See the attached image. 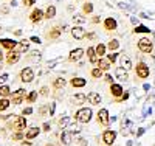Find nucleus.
<instances>
[{
    "mask_svg": "<svg viewBox=\"0 0 155 146\" xmlns=\"http://www.w3.org/2000/svg\"><path fill=\"white\" fill-rule=\"evenodd\" d=\"M0 30H2V26H0Z\"/></svg>",
    "mask_w": 155,
    "mask_h": 146,
    "instance_id": "obj_52",
    "label": "nucleus"
},
{
    "mask_svg": "<svg viewBox=\"0 0 155 146\" xmlns=\"http://www.w3.org/2000/svg\"><path fill=\"white\" fill-rule=\"evenodd\" d=\"M36 98H37V92H36V90H33L31 93L27 97V101H28V103H34V101H36Z\"/></svg>",
    "mask_w": 155,
    "mask_h": 146,
    "instance_id": "obj_37",
    "label": "nucleus"
},
{
    "mask_svg": "<svg viewBox=\"0 0 155 146\" xmlns=\"http://www.w3.org/2000/svg\"><path fill=\"white\" fill-rule=\"evenodd\" d=\"M68 124H70V117H64V118H61V120H59V126H61V129H65Z\"/></svg>",
    "mask_w": 155,
    "mask_h": 146,
    "instance_id": "obj_31",
    "label": "nucleus"
},
{
    "mask_svg": "<svg viewBox=\"0 0 155 146\" xmlns=\"http://www.w3.org/2000/svg\"><path fill=\"white\" fill-rule=\"evenodd\" d=\"M115 138H116V132H115V131H112V129L104 131V134H102V140H104V143H106V144H113Z\"/></svg>",
    "mask_w": 155,
    "mask_h": 146,
    "instance_id": "obj_5",
    "label": "nucleus"
},
{
    "mask_svg": "<svg viewBox=\"0 0 155 146\" xmlns=\"http://www.w3.org/2000/svg\"><path fill=\"white\" fill-rule=\"evenodd\" d=\"M110 92H112V95L116 97V98H121L124 95V89L120 84H112L110 86Z\"/></svg>",
    "mask_w": 155,
    "mask_h": 146,
    "instance_id": "obj_11",
    "label": "nucleus"
},
{
    "mask_svg": "<svg viewBox=\"0 0 155 146\" xmlns=\"http://www.w3.org/2000/svg\"><path fill=\"white\" fill-rule=\"evenodd\" d=\"M0 44L3 45V48H6V50H9V51H12V50L16 48V45H17V42L12 41V39H2V41H0Z\"/></svg>",
    "mask_w": 155,
    "mask_h": 146,
    "instance_id": "obj_13",
    "label": "nucleus"
},
{
    "mask_svg": "<svg viewBox=\"0 0 155 146\" xmlns=\"http://www.w3.org/2000/svg\"><path fill=\"white\" fill-rule=\"evenodd\" d=\"M47 146H53V144H47Z\"/></svg>",
    "mask_w": 155,
    "mask_h": 146,
    "instance_id": "obj_50",
    "label": "nucleus"
},
{
    "mask_svg": "<svg viewBox=\"0 0 155 146\" xmlns=\"http://www.w3.org/2000/svg\"><path fill=\"white\" fill-rule=\"evenodd\" d=\"M137 75H138V78H141V79L147 78V76H149V65H146L144 62H140V64L137 65Z\"/></svg>",
    "mask_w": 155,
    "mask_h": 146,
    "instance_id": "obj_4",
    "label": "nucleus"
},
{
    "mask_svg": "<svg viewBox=\"0 0 155 146\" xmlns=\"http://www.w3.org/2000/svg\"><path fill=\"white\" fill-rule=\"evenodd\" d=\"M44 17H45V12H44L42 9H39V8L33 9L31 16H30V19H31V22H33V23H37V22H41V20L44 19Z\"/></svg>",
    "mask_w": 155,
    "mask_h": 146,
    "instance_id": "obj_6",
    "label": "nucleus"
},
{
    "mask_svg": "<svg viewBox=\"0 0 155 146\" xmlns=\"http://www.w3.org/2000/svg\"><path fill=\"white\" fill-rule=\"evenodd\" d=\"M87 55H88V59H90V62L92 64H98V55H96V50L93 48V47H90V48H87Z\"/></svg>",
    "mask_w": 155,
    "mask_h": 146,
    "instance_id": "obj_16",
    "label": "nucleus"
},
{
    "mask_svg": "<svg viewBox=\"0 0 155 146\" xmlns=\"http://www.w3.org/2000/svg\"><path fill=\"white\" fill-rule=\"evenodd\" d=\"M6 79H8V75L5 73V75H2V76H0V83H5Z\"/></svg>",
    "mask_w": 155,
    "mask_h": 146,
    "instance_id": "obj_46",
    "label": "nucleus"
},
{
    "mask_svg": "<svg viewBox=\"0 0 155 146\" xmlns=\"http://www.w3.org/2000/svg\"><path fill=\"white\" fill-rule=\"evenodd\" d=\"M9 104H11V101H9V100H6V98L0 100V110H6V109L9 107Z\"/></svg>",
    "mask_w": 155,
    "mask_h": 146,
    "instance_id": "obj_32",
    "label": "nucleus"
},
{
    "mask_svg": "<svg viewBox=\"0 0 155 146\" xmlns=\"http://www.w3.org/2000/svg\"><path fill=\"white\" fill-rule=\"evenodd\" d=\"M115 76L118 78V79H121V81H127V78H129L127 70L124 67H118V69H116L115 70Z\"/></svg>",
    "mask_w": 155,
    "mask_h": 146,
    "instance_id": "obj_15",
    "label": "nucleus"
},
{
    "mask_svg": "<svg viewBox=\"0 0 155 146\" xmlns=\"http://www.w3.org/2000/svg\"><path fill=\"white\" fill-rule=\"evenodd\" d=\"M120 65H121V67H124L126 70L132 69V61H130V58L126 56V55H121V56H120Z\"/></svg>",
    "mask_w": 155,
    "mask_h": 146,
    "instance_id": "obj_14",
    "label": "nucleus"
},
{
    "mask_svg": "<svg viewBox=\"0 0 155 146\" xmlns=\"http://www.w3.org/2000/svg\"><path fill=\"white\" fill-rule=\"evenodd\" d=\"M110 62H113L115 59H116V53H110V55H109V58H107Z\"/></svg>",
    "mask_w": 155,
    "mask_h": 146,
    "instance_id": "obj_41",
    "label": "nucleus"
},
{
    "mask_svg": "<svg viewBox=\"0 0 155 146\" xmlns=\"http://www.w3.org/2000/svg\"><path fill=\"white\" fill-rule=\"evenodd\" d=\"M71 36L76 39V41H81V39H84L87 34H85V30L82 28V26H74V28L71 30Z\"/></svg>",
    "mask_w": 155,
    "mask_h": 146,
    "instance_id": "obj_8",
    "label": "nucleus"
},
{
    "mask_svg": "<svg viewBox=\"0 0 155 146\" xmlns=\"http://www.w3.org/2000/svg\"><path fill=\"white\" fill-rule=\"evenodd\" d=\"M19 59H20V53H17V51H11V53H8V56H6V62L8 64H16Z\"/></svg>",
    "mask_w": 155,
    "mask_h": 146,
    "instance_id": "obj_17",
    "label": "nucleus"
},
{
    "mask_svg": "<svg viewBox=\"0 0 155 146\" xmlns=\"http://www.w3.org/2000/svg\"><path fill=\"white\" fill-rule=\"evenodd\" d=\"M12 127H16L17 131H22V129L27 127V120H25V117H16L14 123H12Z\"/></svg>",
    "mask_w": 155,
    "mask_h": 146,
    "instance_id": "obj_10",
    "label": "nucleus"
},
{
    "mask_svg": "<svg viewBox=\"0 0 155 146\" xmlns=\"http://www.w3.org/2000/svg\"><path fill=\"white\" fill-rule=\"evenodd\" d=\"M150 30L147 28V26H144V25H140V26H137L135 28V33H149Z\"/></svg>",
    "mask_w": 155,
    "mask_h": 146,
    "instance_id": "obj_38",
    "label": "nucleus"
},
{
    "mask_svg": "<svg viewBox=\"0 0 155 146\" xmlns=\"http://www.w3.org/2000/svg\"><path fill=\"white\" fill-rule=\"evenodd\" d=\"M44 131H50V124H48V123L44 124Z\"/></svg>",
    "mask_w": 155,
    "mask_h": 146,
    "instance_id": "obj_47",
    "label": "nucleus"
},
{
    "mask_svg": "<svg viewBox=\"0 0 155 146\" xmlns=\"http://www.w3.org/2000/svg\"><path fill=\"white\" fill-rule=\"evenodd\" d=\"M71 101H73V104L81 106V104H84V103L87 101V97H85L84 93H76V95L71 98Z\"/></svg>",
    "mask_w": 155,
    "mask_h": 146,
    "instance_id": "obj_20",
    "label": "nucleus"
},
{
    "mask_svg": "<svg viewBox=\"0 0 155 146\" xmlns=\"http://www.w3.org/2000/svg\"><path fill=\"white\" fill-rule=\"evenodd\" d=\"M92 76H93V78H102V70H101L99 67L93 69V70H92Z\"/></svg>",
    "mask_w": 155,
    "mask_h": 146,
    "instance_id": "obj_36",
    "label": "nucleus"
},
{
    "mask_svg": "<svg viewBox=\"0 0 155 146\" xmlns=\"http://www.w3.org/2000/svg\"><path fill=\"white\" fill-rule=\"evenodd\" d=\"M87 100L92 104H99L101 103V97H99V93H96V92H90V93L87 95Z\"/></svg>",
    "mask_w": 155,
    "mask_h": 146,
    "instance_id": "obj_18",
    "label": "nucleus"
},
{
    "mask_svg": "<svg viewBox=\"0 0 155 146\" xmlns=\"http://www.w3.org/2000/svg\"><path fill=\"white\" fill-rule=\"evenodd\" d=\"M2 59H3V53H2V51H0V61H2Z\"/></svg>",
    "mask_w": 155,
    "mask_h": 146,
    "instance_id": "obj_49",
    "label": "nucleus"
},
{
    "mask_svg": "<svg viewBox=\"0 0 155 146\" xmlns=\"http://www.w3.org/2000/svg\"><path fill=\"white\" fill-rule=\"evenodd\" d=\"M11 97H12V103L14 104H20L23 101V98H25V90L19 89V90L14 92V93H11Z\"/></svg>",
    "mask_w": 155,
    "mask_h": 146,
    "instance_id": "obj_9",
    "label": "nucleus"
},
{
    "mask_svg": "<svg viewBox=\"0 0 155 146\" xmlns=\"http://www.w3.org/2000/svg\"><path fill=\"white\" fill-rule=\"evenodd\" d=\"M138 48H140L141 51H143V53H150V51H152V48H153L152 41H150V39H147V37L140 39V41H138Z\"/></svg>",
    "mask_w": 155,
    "mask_h": 146,
    "instance_id": "obj_2",
    "label": "nucleus"
},
{
    "mask_svg": "<svg viewBox=\"0 0 155 146\" xmlns=\"http://www.w3.org/2000/svg\"><path fill=\"white\" fill-rule=\"evenodd\" d=\"M71 137H73L71 132H62V135H61V141H62L64 144H70V143H71Z\"/></svg>",
    "mask_w": 155,
    "mask_h": 146,
    "instance_id": "obj_25",
    "label": "nucleus"
},
{
    "mask_svg": "<svg viewBox=\"0 0 155 146\" xmlns=\"http://www.w3.org/2000/svg\"><path fill=\"white\" fill-rule=\"evenodd\" d=\"M104 26H106V30H109V31H113V30H116V26H118V23H116V20H115V19L109 17V19H106V22H104Z\"/></svg>",
    "mask_w": 155,
    "mask_h": 146,
    "instance_id": "obj_19",
    "label": "nucleus"
},
{
    "mask_svg": "<svg viewBox=\"0 0 155 146\" xmlns=\"http://www.w3.org/2000/svg\"><path fill=\"white\" fill-rule=\"evenodd\" d=\"M98 67H99L102 72L109 70V69H110V61H109V59H99V61H98Z\"/></svg>",
    "mask_w": 155,
    "mask_h": 146,
    "instance_id": "obj_24",
    "label": "nucleus"
},
{
    "mask_svg": "<svg viewBox=\"0 0 155 146\" xmlns=\"http://www.w3.org/2000/svg\"><path fill=\"white\" fill-rule=\"evenodd\" d=\"M30 41H31V42H34V44H41V39H39L37 36H33V37L30 39Z\"/></svg>",
    "mask_w": 155,
    "mask_h": 146,
    "instance_id": "obj_40",
    "label": "nucleus"
},
{
    "mask_svg": "<svg viewBox=\"0 0 155 146\" xmlns=\"http://www.w3.org/2000/svg\"><path fill=\"white\" fill-rule=\"evenodd\" d=\"M98 121L102 126H109V112H107V109H101L98 112Z\"/></svg>",
    "mask_w": 155,
    "mask_h": 146,
    "instance_id": "obj_7",
    "label": "nucleus"
},
{
    "mask_svg": "<svg viewBox=\"0 0 155 146\" xmlns=\"http://www.w3.org/2000/svg\"><path fill=\"white\" fill-rule=\"evenodd\" d=\"M61 34V28H58V26H54V28H53V31H51L50 34H48V37L50 39H56L58 36Z\"/></svg>",
    "mask_w": 155,
    "mask_h": 146,
    "instance_id": "obj_33",
    "label": "nucleus"
},
{
    "mask_svg": "<svg viewBox=\"0 0 155 146\" xmlns=\"http://www.w3.org/2000/svg\"><path fill=\"white\" fill-rule=\"evenodd\" d=\"M23 3H25V6H31L36 3V0H23Z\"/></svg>",
    "mask_w": 155,
    "mask_h": 146,
    "instance_id": "obj_39",
    "label": "nucleus"
},
{
    "mask_svg": "<svg viewBox=\"0 0 155 146\" xmlns=\"http://www.w3.org/2000/svg\"><path fill=\"white\" fill-rule=\"evenodd\" d=\"M11 93H12V92H11V89H9L8 86H0V97L6 98V97H9Z\"/></svg>",
    "mask_w": 155,
    "mask_h": 146,
    "instance_id": "obj_27",
    "label": "nucleus"
},
{
    "mask_svg": "<svg viewBox=\"0 0 155 146\" xmlns=\"http://www.w3.org/2000/svg\"><path fill=\"white\" fill-rule=\"evenodd\" d=\"M95 50H96V55H98L99 58L106 55V45H104V44H98V47H96Z\"/></svg>",
    "mask_w": 155,
    "mask_h": 146,
    "instance_id": "obj_28",
    "label": "nucleus"
},
{
    "mask_svg": "<svg viewBox=\"0 0 155 146\" xmlns=\"http://www.w3.org/2000/svg\"><path fill=\"white\" fill-rule=\"evenodd\" d=\"M104 78H106V81H107V83H112V84H113V78H112L110 75H106Z\"/></svg>",
    "mask_w": 155,
    "mask_h": 146,
    "instance_id": "obj_45",
    "label": "nucleus"
},
{
    "mask_svg": "<svg viewBox=\"0 0 155 146\" xmlns=\"http://www.w3.org/2000/svg\"><path fill=\"white\" fill-rule=\"evenodd\" d=\"M82 56H84V50H82V48H76V50H73V51L70 53L68 59H70L71 62H74V61H79Z\"/></svg>",
    "mask_w": 155,
    "mask_h": 146,
    "instance_id": "obj_12",
    "label": "nucleus"
},
{
    "mask_svg": "<svg viewBox=\"0 0 155 146\" xmlns=\"http://www.w3.org/2000/svg\"><path fill=\"white\" fill-rule=\"evenodd\" d=\"M28 48H30V44H28V41H22V42H17V45H16V51H17V53H25V51H28Z\"/></svg>",
    "mask_w": 155,
    "mask_h": 146,
    "instance_id": "obj_21",
    "label": "nucleus"
},
{
    "mask_svg": "<svg viewBox=\"0 0 155 146\" xmlns=\"http://www.w3.org/2000/svg\"><path fill=\"white\" fill-rule=\"evenodd\" d=\"M70 84L73 86V87H84L85 84H87V81L84 78H73L71 81H70Z\"/></svg>",
    "mask_w": 155,
    "mask_h": 146,
    "instance_id": "obj_23",
    "label": "nucleus"
},
{
    "mask_svg": "<svg viewBox=\"0 0 155 146\" xmlns=\"http://www.w3.org/2000/svg\"><path fill=\"white\" fill-rule=\"evenodd\" d=\"M107 146H112V144H107Z\"/></svg>",
    "mask_w": 155,
    "mask_h": 146,
    "instance_id": "obj_51",
    "label": "nucleus"
},
{
    "mask_svg": "<svg viewBox=\"0 0 155 146\" xmlns=\"http://www.w3.org/2000/svg\"><path fill=\"white\" fill-rule=\"evenodd\" d=\"M54 16H56V8L51 5V6H48L47 11H45V19H53Z\"/></svg>",
    "mask_w": 155,
    "mask_h": 146,
    "instance_id": "obj_26",
    "label": "nucleus"
},
{
    "mask_svg": "<svg viewBox=\"0 0 155 146\" xmlns=\"http://www.w3.org/2000/svg\"><path fill=\"white\" fill-rule=\"evenodd\" d=\"M41 95H44V97L48 95V87H42V89H41Z\"/></svg>",
    "mask_w": 155,
    "mask_h": 146,
    "instance_id": "obj_42",
    "label": "nucleus"
},
{
    "mask_svg": "<svg viewBox=\"0 0 155 146\" xmlns=\"http://www.w3.org/2000/svg\"><path fill=\"white\" fill-rule=\"evenodd\" d=\"M65 84H67V81H65V79H64V78H58L56 81L53 83V86H54L56 89H62V87L65 86Z\"/></svg>",
    "mask_w": 155,
    "mask_h": 146,
    "instance_id": "obj_30",
    "label": "nucleus"
},
{
    "mask_svg": "<svg viewBox=\"0 0 155 146\" xmlns=\"http://www.w3.org/2000/svg\"><path fill=\"white\" fill-rule=\"evenodd\" d=\"M39 132H41L39 127H31L27 134H25V138H27V140H33V138H36L39 135Z\"/></svg>",
    "mask_w": 155,
    "mask_h": 146,
    "instance_id": "obj_22",
    "label": "nucleus"
},
{
    "mask_svg": "<svg viewBox=\"0 0 155 146\" xmlns=\"http://www.w3.org/2000/svg\"><path fill=\"white\" fill-rule=\"evenodd\" d=\"M82 11L85 12V14H90V12L93 11V5H92V3H84V6H82Z\"/></svg>",
    "mask_w": 155,
    "mask_h": 146,
    "instance_id": "obj_34",
    "label": "nucleus"
},
{
    "mask_svg": "<svg viewBox=\"0 0 155 146\" xmlns=\"http://www.w3.org/2000/svg\"><path fill=\"white\" fill-rule=\"evenodd\" d=\"M30 114H33V109H31V107L23 109V115H30Z\"/></svg>",
    "mask_w": 155,
    "mask_h": 146,
    "instance_id": "obj_43",
    "label": "nucleus"
},
{
    "mask_svg": "<svg viewBox=\"0 0 155 146\" xmlns=\"http://www.w3.org/2000/svg\"><path fill=\"white\" fill-rule=\"evenodd\" d=\"M107 48L112 50V51H113V50H118V48H120V42L116 41V39H112V41L107 44Z\"/></svg>",
    "mask_w": 155,
    "mask_h": 146,
    "instance_id": "obj_29",
    "label": "nucleus"
},
{
    "mask_svg": "<svg viewBox=\"0 0 155 146\" xmlns=\"http://www.w3.org/2000/svg\"><path fill=\"white\" fill-rule=\"evenodd\" d=\"M92 109H88V107H82L76 112V120L79 121V123H88L90 120H92Z\"/></svg>",
    "mask_w": 155,
    "mask_h": 146,
    "instance_id": "obj_1",
    "label": "nucleus"
},
{
    "mask_svg": "<svg viewBox=\"0 0 155 146\" xmlns=\"http://www.w3.org/2000/svg\"><path fill=\"white\" fill-rule=\"evenodd\" d=\"M92 22H93V23H98V22H99V17H93Z\"/></svg>",
    "mask_w": 155,
    "mask_h": 146,
    "instance_id": "obj_48",
    "label": "nucleus"
},
{
    "mask_svg": "<svg viewBox=\"0 0 155 146\" xmlns=\"http://www.w3.org/2000/svg\"><path fill=\"white\" fill-rule=\"evenodd\" d=\"M14 138H16V140H22V138H23V134H22V132H17V134L14 135Z\"/></svg>",
    "mask_w": 155,
    "mask_h": 146,
    "instance_id": "obj_44",
    "label": "nucleus"
},
{
    "mask_svg": "<svg viewBox=\"0 0 155 146\" xmlns=\"http://www.w3.org/2000/svg\"><path fill=\"white\" fill-rule=\"evenodd\" d=\"M33 78H34V72H33L31 67H25V69L22 70V73H20V79H22L23 83H31V81H33Z\"/></svg>",
    "mask_w": 155,
    "mask_h": 146,
    "instance_id": "obj_3",
    "label": "nucleus"
},
{
    "mask_svg": "<svg viewBox=\"0 0 155 146\" xmlns=\"http://www.w3.org/2000/svg\"><path fill=\"white\" fill-rule=\"evenodd\" d=\"M73 22L74 23H84L85 22V17L81 16V14H76V16H73Z\"/></svg>",
    "mask_w": 155,
    "mask_h": 146,
    "instance_id": "obj_35",
    "label": "nucleus"
}]
</instances>
